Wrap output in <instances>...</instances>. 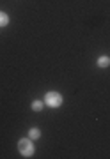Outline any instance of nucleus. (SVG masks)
Listing matches in <instances>:
<instances>
[{
	"label": "nucleus",
	"mask_w": 110,
	"mask_h": 159,
	"mask_svg": "<svg viewBox=\"0 0 110 159\" xmlns=\"http://www.w3.org/2000/svg\"><path fill=\"white\" fill-rule=\"evenodd\" d=\"M18 150L20 154L23 156V157H32V154H34V145L30 142V138H22L20 142H18Z\"/></svg>",
	"instance_id": "nucleus-1"
},
{
	"label": "nucleus",
	"mask_w": 110,
	"mask_h": 159,
	"mask_svg": "<svg viewBox=\"0 0 110 159\" xmlns=\"http://www.w3.org/2000/svg\"><path fill=\"white\" fill-rule=\"evenodd\" d=\"M45 104L50 106V108H59V106L62 104V96L55 90L46 92V96H45Z\"/></svg>",
	"instance_id": "nucleus-2"
},
{
	"label": "nucleus",
	"mask_w": 110,
	"mask_h": 159,
	"mask_svg": "<svg viewBox=\"0 0 110 159\" xmlns=\"http://www.w3.org/2000/svg\"><path fill=\"white\" fill-rule=\"evenodd\" d=\"M110 66V57H107V55H101V57L98 58V67H108Z\"/></svg>",
	"instance_id": "nucleus-3"
},
{
	"label": "nucleus",
	"mask_w": 110,
	"mask_h": 159,
	"mask_svg": "<svg viewBox=\"0 0 110 159\" xmlns=\"http://www.w3.org/2000/svg\"><path fill=\"white\" fill-rule=\"evenodd\" d=\"M7 25H9V16L0 11V27H7Z\"/></svg>",
	"instance_id": "nucleus-4"
},
{
	"label": "nucleus",
	"mask_w": 110,
	"mask_h": 159,
	"mask_svg": "<svg viewBox=\"0 0 110 159\" xmlns=\"http://www.w3.org/2000/svg\"><path fill=\"white\" fill-rule=\"evenodd\" d=\"M39 136H41V131H39V129L32 127V129L29 131V138H30V140H37Z\"/></svg>",
	"instance_id": "nucleus-5"
},
{
	"label": "nucleus",
	"mask_w": 110,
	"mask_h": 159,
	"mask_svg": "<svg viewBox=\"0 0 110 159\" xmlns=\"http://www.w3.org/2000/svg\"><path fill=\"white\" fill-rule=\"evenodd\" d=\"M32 110H34V111H41V110H43V102H41V101H34V102H32Z\"/></svg>",
	"instance_id": "nucleus-6"
}]
</instances>
